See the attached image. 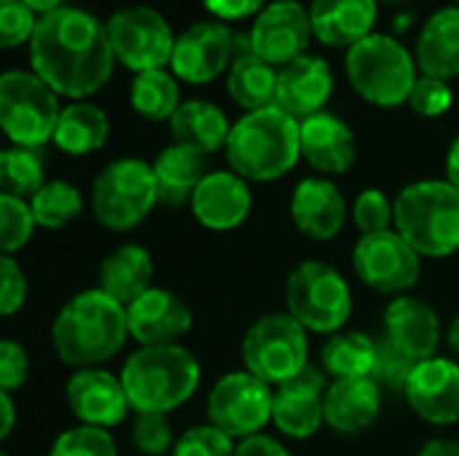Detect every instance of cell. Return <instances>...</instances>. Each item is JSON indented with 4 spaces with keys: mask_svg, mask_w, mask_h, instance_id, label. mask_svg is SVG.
<instances>
[{
    "mask_svg": "<svg viewBox=\"0 0 459 456\" xmlns=\"http://www.w3.org/2000/svg\"><path fill=\"white\" fill-rule=\"evenodd\" d=\"M32 73L56 94L86 99L97 94L113 75V46L108 24L89 11L62 5L38 19L30 40Z\"/></svg>",
    "mask_w": 459,
    "mask_h": 456,
    "instance_id": "1",
    "label": "cell"
},
{
    "mask_svg": "<svg viewBox=\"0 0 459 456\" xmlns=\"http://www.w3.org/2000/svg\"><path fill=\"white\" fill-rule=\"evenodd\" d=\"M129 339L126 306L100 288L73 296L51 323L56 357L75 368H100L113 360Z\"/></svg>",
    "mask_w": 459,
    "mask_h": 456,
    "instance_id": "2",
    "label": "cell"
},
{
    "mask_svg": "<svg viewBox=\"0 0 459 456\" xmlns=\"http://www.w3.org/2000/svg\"><path fill=\"white\" fill-rule=\"evenodd\" d=\"M301 159V121L285 110L264 108L245 113L229 134L226 161L247 183L285 177Z\"/></svg>",
    "mask_w": 459,
    "mask_h": 456,
    "instance_id": "3",
    "label": "cell"
},
{
    "mask_svg": "<svg viewBox=\"0 0 459 456\" xmlns=\"http://www.w3.org/2000/svg\"><path fill=\"white\" fill-rule=\"evenodd\" d=\"M118 376L134 414L169 417L194 398L202 382V368L180 344L140 347L126 357Z\"/></svg>",
    "mask_w": 459,
    "mask_h": 456,
    "instance_id": "4",
    "label": "cell"
},
{
    "mask_svg": "<svg viewBox=\"0 0 459 456\" xmlns=\"http://www.w3.org/2000/svg\"><path fill=\"white\" fill-rule=\"evenodd\" d=\"M422 258L459 250V188L449 180H420L395 196L393 226Z\"/></svg>",
    "mask_w": 459,
    "mask_h": 456,
    "instance_id": "5",
    "label": "cell"
},
{
    "mask_svg": "<svg viewBox=\"0 0 459 456\" xmlns=\"http://www.w3.org/2000/svg\"><path fill=\"white\" fill-rule=\"evenodd\" d=\"M347 75L352 89L377 108H398L409 102L417 86V62L393 35H368L347 48Z\"/></svg>",
    "mask_w": 459,
    "mask_h": 456,
    "instance_id": "6",
    "label": "cell"
},
{
    "mask_svg": "<svg viewBox=\"0 0 459 456\" xmlns=\"http://www.w3.org/2000/svg\"><path fill=\"white\" fill-rule=\"evenodd\" d=\"M159 204L153 164L143 159L110 161L91 185V212L108 231H134Z\"/></svg>",
    "mask_w": 459,
    "mask_h": 456,
    "instance_id": "7",
    "label": "cell"
},
{
    "mask_svg": "<svg viewBox=\"0 0 459 456\" xmlns=\"http://www.w3.org/2000/svg\"><path fill=\"white\" fill-rule=\"evenodd\" d=\"M288 314L309 333L333 336L352 314V290L339 269L323 261L299 263L285 282Z\"/></svg>",
    "mask_w": 459,
    "mask_h": 456,
    "instance_id": "8",
    "label": "cell"
},
{
    "mask_svg": "<svg viewBox=\"0 0 459 456\" xmlns=\"http://www.w3.org/2000/svg\"><path fill=\"white\" fill-rule=\"evenodd\" d=\"M307 328L288 312H272L258 317L242 339L245 371L261 382L280 387L309 366Z\"/></svg>",
    "mask_w": 459,
    "mask_h": 456,
    "instance_id": "9",
    "label": "cell"
},
{
    "mask_svg": "<svg viewBox=\"0 0 459 456\" xmlns=\"http://www.w3.org/2000/svg\"><path fill=\"white\" fill-rule=\"evenodd\" d=\"M59 94L35 73L8 70L0 78V126L13 145L43 148L54 140L62 108Z\"/></svg>",
    "mask_w": 459,
    "mask_h": 456,
    "instance_id": "10",
    "label": "cell"
},
{
    "mask_svg": "<svg viewBox=\"0 0 459 456\" xmlns=\"http://www.w3.org/2000/svg\"><path fill=\"white\" fill-rule=\"evenodd\" d=\"M274 387L250 371L226 374L207 395V425L226 433L231 441L261 435L272 422Z\"/></svg>",
    "mask_w": 459,
    "mask_h": 456,
    "instance_id": "11",
    "label": "cell"
},
{
    "mask_svg": "<svg viewBox=\"0 0 459 456\" xmlns=\"http://www.w3.org/2000/svg\"><path fill=\"white\" fill-rule=\"evenodd\" d=\"M358 280L382 296H409L422 277V255L395 231L366 234L352 250Z\"/></svg>",
    "mask_w": 459,
    "mask_h": 456,
    "instance_id": "12",
    "label": "cell"
},
{
    "mask_svg": "<svg viewBox=\"0 0 459 456\" xmlns=\"http://www.w3.org/2000/svg\"><path fill=\"white\" fill-rule=\"evenodd\" d=\"M108 38L116 62L134 70L137 75L169 65L178 40L167 19L148 5H132L116 11L108 22Z\"/></svg>",
    "mask_w": 459,
    "mask_h": 456,
    "instance_id": "13",
    "label": "cell"
},
{
    "mask_svg": "<svg viewBox=\"0 0 459 456\" xmlns=\"http://www.w3.org/2000/svg\"><path fill=\"white\" fill-rule=\"evenodd\" d=\"M312 35L309 11L299 0H277L258 13L247 40L255 56L274 67H285L304 56Z\"/></svg>",
    "mask_w": 459,
    "mask_h": 456,
    "instance_id": "14",
    "label": "cell"
},
{
    "mask_svg": "<svg viewBox=\"0 0 459 456\" xmlns=\"http://www.w3.org/2000/svg\"><path fill=\"white\" fill-rule=\"evenodd\" d=\"M239 38L223 22H196L183 30L172 51V73L186 83H210L231 67Z\"/></svg>",
    "mask_w": 459,
    "mask_h": 456,
    "instance_id": "15",
    "label": "cell"
},
{
    "mask_svg": "<svg viewBox=\"0 0 459 456\" xmlns=\"http://www.w3.org/2000/svg\"><path fill=\"white\" fill-rule=\"evenodd\" d=\"M328 374L323 366H307L301 374H296L290 382L274 387V409H272V425L293 438L307 441L320 433L325 425V390H328Z\"/></svg>",
    "mask_w": 459,
    "mask_h": 456,
    "instance_id": "16",
    "label": "cell"
},
{
    "mask_svg": "<svg viewBox=\"0 0 459 456\" xmlns=\"http://www.w3.org/2000/svg\"><path fill=\"white\" fill-rule=\"evenodd\" d=\"M65 395L73 417L89 427H102V430L118 427L132 411L121 376H113L110 371L102 368L75 371L67 379Z\"/></svg>",
    "mask_w": 459,
    "mask_h": 456,
    "instance_id": "17",
    "label": "cell"
},
{
    "mask_svg": "<svg viewBox=\"0 0 459 456\" xmlns=\"http://www.w3.org/2000/svg\"><path fill=\"white\" fill-rule=\"evenodd\" d=\"M126 323L129 339H134L140 347H169L191 331L194 314L178 293L167 288H151L126 306Z\"/></svg>",
    "mask_w": 459,
    "mask_h": 456,
    "instance_id": "18",
    "label": "cell"
},
{
    "mask_svg": "<svg viewBox=\"0 0 459 456\" xmlns=\"http://www.w3.org/2000/svg\"><path fill=\"white\" fill-rule=\"evenodd\" d=\"M406 400L420 419L436 427H449L459 422V363L449 357H430L417 363Z\"/></svg>",
    "mask_w": 459,
    "mask_h": 456,
    "instance_id": "19",
    "label": "cell"
},
{
    "mask_svg": "<svg viewBox=\"0 0 459 456\" xmlns=\"http://www.w3.org/2000/svg\"><path fill=\"white\" fill-rule=\"evenodd\" d=\"M253 210V194L245 177H239L231 169H215L210 172L194 199H191V212L194 218L210 228V231H234L239 228Z\"/></svg>",
    "mask_w": 459,
    "mask_h": 456,
    "instance_id": "20",
    "label": "cell"
},
{
    "mask_svg": "<svg viewBox=\"0 0 459 456\" xmlns=\"http://www.w3.org/2000/svg\"><path fill=\"white\" fill-rule=\"evenodd\" d=\"M350 218L347 199L328 177H304L290 196V220L293 226L315 239L328 242L336 239Z\"/></svg>",
    "mask_w": 459,
    "mask_h": 456,
    "instance_id": "21",
    "label": "cell"
},
{
    "mask_svg": "<svg viewBox=\"0 0 459 456\" xmlns=\"http://www.w3.org/2000/svg\"><path fill=\"white\" fill-rule=\"evenodd\" d=\"M441 336L444 333L436 309L417 296L393 298V304L385 309V339L414 363L436 357Z\"/></svg>",
    "mask_w": 459,
    "mask_h": 456,
    "instance_id": "22",
    "label": "cell"
},
{
    "mask_svg": "<svg viewBox=\"0 0 459 456\" xmlns=\"http://www.w3.org/2000/svg\"><path fill=\"white\" fill-rule=\"evenodd\" d=\"M331 94H333V73L325 59L304 54L296 62L280 67L277 108L293 116L296 121L323 113Z\"/></svg>",
    "mask_w": 459,
    "mask_h": 456,
    "instance_id": "23",
    "label": "cell"
},
{
    "mask_svg": "<svg viewBox=\"0 0 459 456\" xmlns=\"http://www.w3.org/2000/svg\"><path fill=\"white\" fill-rule=\"evenodd\" d=\"M301 156L320 175H344L358 159V142L339 116L323 110L301 121Z\"/></svg>",
    "mask_w": 459,
    "mask_h": 456,
    "instance_id": "24",
    "label": "cell"
},
{
    "mask_svg": "<svg viewBox=\"0 0 459 456\" xmlns=\"http://www.w3.org/2000/svg\"><path fill=\"white\" fill-rule=\"evenodd\" d=\"M323 409L336 435H358L379 419L382 390L374 379H336L325 390Z\"/></svg>",
    "mask_w": 459,
    "mask_h": 456,
    "instance_id": "25",
    "label": "cell"
},
{
    "mask_svg": "<svg viewBox=\"0 0 459 456\" xmlns=\"http://www.w3.org/2000/svg\"><path fill=\"white\" fill-rule=\"evenodd\" d=\"M315 38L333 48H352L377 24V0H312L309 8Z\"/></svg>",
    "mask_w": 459,
    "mask_h": 456,
    "instance_id": "26",
    "label": "cell"
},
{
    "mask_svg": "<svg viewBox=\"0 0 459 456\" xmlns=\"http://www.w3.org/2000/svg\"><path fill=\"white\" fill-rule=\"evenodd\" d=\"M151 280H153V258L143 245L134 242L110 250L97 271V288L124 306H129L143 293H148L153 288Z\"/></svg>",
    "mask_w": 459,
    "mask_h": 456,
    "instance_id": "27",
    "label": "cell"
},
{
    "mask_svg": "<svg viewBox=\"0 0 459 456\" xmlns=\"http://www.w3.org/2000/svg\"><path fill=\"white\" fill-rule=\"evenodd\" d=\"M156 183H159V204L161 207H183L191 204L199 183L210 175L207 153L172 142L153 161Z\"/></svg>",
    "mask_w": 459,
    "mask_h": 456,
    "instance_id": "28",
    "label": "cell"
},
{
    "mask_svg": "<svg viewBox=\"0 0 459 456\" xmlns=\"http://www.w3.org/2000/svg\"><path fill=\"white\" fill-rule=\"evenodd\" d=\"M417 67L430 78H457L459 75V5L441 8L425 24L417 40Z\"/></svg>",
    "mask_w": 459,
    "mask_h": 456,
    "instance_id": "29",
    "label": "cell"
},
{
    "mask_svg": "<svg viewBox=\"0 0 459 456\" xmlns=\"http://www.w3.org/2000/svg\"><path fill=\"white\" fill-rule=\"evenodd\" d=\"M169 134L178 145H186L210 156L221 148L226 151L231 124L218 105L204 102V99H188L169 118Z\"/></svg>",
    "mask_w": 459,
    "mask_h": 456,
    "instance_id": "30",
    "label": "cell"
},
{
    "mask_svg": "<svg viewBox=\"0 0 459 456\" xmlns=\"http://www.w3.org/2000/svg\"><path fill=\"white\" fill-rule=\"evenodd\" d=\"M277 78H280V70L264 62L261 56H255L247 40L242 54H237L229 67L226 89H229V97L239 108H245L247 113H255V110L277 105Z\"/></svg>",
    "mask_w": 459,
    "mask_h": 456,
    "instance_id": "31",
    "label": "cell"
},
{
    "mask_svg": "<svg viewBox=\"0 0 459 456\" xmlns=\"http://www.w3.org/2000/svg\"><path fill=\"white\" fill-rule=\"evenodd\" d=\"M110 134V121L102 108L94 102H73L62 108L56 132H54V145L65 151L67 156H89L105 145Z\"/></svg>",
    "mask_w": 459,
    "mask_h": 456,
    "instance_id": "32",
    "label": "cell"
},
{
    "mask_svg": "<svg viewBox=\"0 0 459 456\" xmlns=\"http://www.w3.org/2000/svg\"><path fill=\"white\" fill-rule=\"evenodd\" d=\"M377 341L360 331H339L323 347V371L328 379H371Z\"/></svg>",
    "mask_w": 459,
    "mask_h": 456,
    "instance_id": "33",
    "label": "cell"
},
{
    "mask_svg": "<svg viewBox=\"0 0 459 456\" xmlns=\"http://www.w3.org/2000/svg\"><path fill=\"white\" fill-rule=\"evenodd\" d=\"M129 99H132V108L148 121H169L183 105L175 73H167L164 67L134 75Z\"/></svg>",
    "mask_w": 459,
    "mask_h": 456,
    "instance_id": "34",
    "label": "cell"
},
{
    "mask_svg": "<svg viewBox=\"0 0 459 456\" xmlns=\"http://www.w3.org/2000/svg\"><path fill=\"white\" fill-rule=\"evenodd\" d=\"M46 153L43 148L11 145L0 153V188L3 194L32 199L46 185Z\"/></svg>",
    "mask_w": 459,
    "mask_h": 456,
    "instance_id": "35",
    "label": "cell"
},
{
    "mask_svg": "<svg viewBox=\"0 0 459 456\" xmlns=\"http://www.w3.org/2000/svg\"><path fill=\"white\" fill-rule=\"evenodd\" d=\"M35 223L48 231H59L70 226L83 212V196L73 183L48 180L32 199H30Z\"/></svg>",
    "mask_w": 459,
    "mask_h": 456,
    "instance_id": "36",
    "label": "cell"
},
{
    "mask_svg": "<svg viewBox=\"0 0 459 456\" xmlns=\"http://www.w3.org/2000/svg\"><path fill=\"white\" fill-rule=\"evenodd\" d=\"M38 223L27 199L3 194L0 196V247L3 255H13L32 239Z\"/></svg>",
    "mask_w": 459,
    "mask_h": 456,
    "instance_id": "37",
    "label": "cell"
},
{
    "mask_svg": "<svg viewBox=\"0 0 459 456\" xmlns=\"http://www.w3.org/2000/svg\"><path fill=\"white\" fill-rule=\"evenodd\" d=\"M48 456H118V446L108 430L78 425L56 435Z\"/></svg>",
    "mask_w": 459,
    "mask_h": 456,
    "instance_id": "38",
    "label": "cell"
},
{
    "mask_svg": "<svg viewBox=\"0 0 459 456\" xmlns=\"http://www.w3.org/2000/svg\"><path fill=\"white\" fill-rule=\"evenodd\" d=\"M414 368L417 363L409 360L403 352H398L387 339L377 341V363H374L371 379L379 384L382 392H406Z\"/></svg>",
    "mask_w": 459,
    "mask_h": 456,
    "instance_id": "39",
    "label": "cell"
},
{
    "mask_svg": "<svg viewBox=\"0 0 459 456\" xmlns=\"http://www.w3.org/2000/svg\"><path fill=\"white\" fill-rule=\"evenodd\" d=\"M352 220L360 228V237L387 231L395 226V202H390L379 188H366L352 204Z\"/></svg>",
    "mask_w": 459,
    "mask_h": 456,
    "instance_id": "40",
    "label": "cell"
},
{
    "mask_svg": "<svg viewBox=\"0 0 459 456\" xmlns=\"http://www.w3.org/2000/svg\"><path fill=\"white\" fill-rule=\"evenodd\" d=\"M132 443L140 454L167 456L175 449L178 438L172 435V425L167 414H134Z\"/></svg>",
    "mask_w": 459,
    "mask_h": 456,
    "instance_id": "41",
    "label": "cell"
},
{
    "mask_svg": "<svg viewBox=\"0 0 459 456\" xmlns=\"http://www.w3.org/2000/svg\"><path fill=\"white\" fill-rule=\"evenodd\" d=\"M237 443L212 425H196L186 430L169 456H234Z\"/></svg>",
    "mask_w": 459,
    "mask_h": 456,
    "instance_id": "42",
    "label": "cell"
},
{
    "mask_svg": "<svg viewBox=\"0 0 459 456\" xmlns=\"http://www.w3.org/2000/svg\"><path fill=\"white\" fill-rule=\"evenodd\" d=\"M38 19L30 5L22 0H0V46L13 48L30 43L35 35Z\"/></svg>",
    "mask_w": 459,
    "mask_h": 456,
    "instance_id": "43",
    "label": "cell"
},
{
    "mask_svg": "<svg viewBox=\"0 0 459 456\" xmlns=\"http://www.w3.org/2000/svg\"><path fill=\"white\" fill-rule=\"evenodd\" d=\"M455 102V91L449 86V81H441V78H430V75H422L409 97V105L414 113L425 116V118H438L444 116Z\"/></svg>",
    "mask_w": 459,
    "mask_h": 456,
    "instance_id": "44",
    "label": "cell"
},
{
    "mask_svg": "<svg viewBox=\"0 0 459 456\" xmlns=\"http://www.w3.org/2000/svg\"><path fill=\"white\" fill-rule=\"evenodd\" d=\"M27 301V274L13 255L0 258V314L13 317Z\"/></svg>",
    "mask_w": 459,
    "mask_h": 456,
    "instance_id": "45",
    "label": "cell"
},
{
    "mask_svg": "<svg viewBox=\"0 0 459 456\" xmlns=\"http://www.w3.org/2000/svg\"><path fill=\"white\" fill-rule=\"evenodd\" d=\"M27 376H30L27 349L13 339H3L0 341V392L22 390Z\"/></svg>",
    "mask_w": 459,
    "mask_h": 456,
    "instance_id": "46",
    "label": "cell"
},
{
    "mask_svg": "<svg viewBox=\"0 0 459 456\" xmlns=\"http://www.w3.org/2000/svg\"><path fill=\"white\" fill-rule=\"evenodd\" d=\"M266 0H204L207 11L215 13L223 22H234V19H245L250 13H261Z\"/></svg>",
    "mask_w": 459,
    "mask_h": 456,
    "instance_id": "47",
    "label": "cell"
},
{
    "mask_svg": "<svg viewBox=\"0 0 459 456\" xmlns=\"http://www.w3.org/2000/svg\"><path fill=\"white\" fill-rule=\"evenodd\" d=\"M234 456H290V452L272 435H253L237 443V454Z\"/></svg>",
    "mask_w": 459,
    "mask_h": 456,
    "instance_id": "48",
    "label": "cell"
},
{
    "mask_svg": "<svg viewBox=\"0 0 459 456\" xmlns=\"http://www.w3.org/2000/svg\"><path fill=\"white\" fill-rule=\"evenodd\" d=\"M420 456H459V443L452 438H433L422 446Z\"/></svg>",
    "mask_w": 459,
    "mask_h": 456,
    "instance_id": "49",
    "label": "cell"
},
{
    "mask_svg": "<svg viewBox=\"0 0 459 456\" xmlns=\"http://www.w3.org/2000/svg\"><path fill=\"white\" fill-rule=\"evenodd\" d=\"M13 392H0V414H3V427H0V438H8L16 422V406H13Z\"/></svg>",
    "mask_w": 459,
    "mask_h": 456,
    "instance_id": "50",
    "label": "cell"
},
{
    "mask_svg": "<svg viewBox=\"0 0 459 456\" xmlns=\"http://www.w3.org/2000/svg\"><path fill=\"white\" fill-rule=\"evenodd\" d=\"M446 180L459 188V134L452 140L449 153H446Z\"/></svg>",
    "mask_w": 459,
    "mask_h": 456,
    "instance_id": "51",
    "label": "cell"
},
{
    "mask_svg": "<svg viewBox=\"0 0 459 456\" xmlns=\"http://www.w3.org/2000/svg\"><path fill=\"white\" fill-rule=\"evenodd\" d=\"M22 3H24V5H30L35 13H43V16H46V13H51V11H56V8H62V5H59L62 0H22Z\"/></svg>",
    "mask_w": 459,
    "mask_h": 456,
    "instance_id": "52",
    "label": "cell"
},
{
    "mask_svg": "<svg viewBox=\"0 0 459 456\" xmlns=\"http://www.w3.org/2000/svg\"><path fill=\"white\" fill-rule=\"evenodd\" d=\"M446 341H449V347H452V352L459 357V314L452 320V325H449V333H446Z\"/></svg>",
    "mask_w": 459,
    "mask_h": 456,
    "instance_id": "53",
    "label": "cell"
},
{
    "mask_svg": "<svg viewBox=\"0 0 459 456\" xmlns=\"http://www.w3.org/2000/svg\"><path fill=\"white\" fill-rule=\"evenodd\" d=\"M387 3H403V0H387Z\"/></svg>",
    "mask_w": 459,
    "mask_h": 456,
    "instance_id": "54",
    "label": "cell"
},
{
    "mask_svg": "<svg viewBox=\"0 0 459 456\" xmlns=\"http://www.w3.org/2000/svg\"><path fill=\"white\" fill-rule=\"evenodd\" d=\"M0 456H8V454H0Z\"/></svg>",
    "mask_w": 459,
    "mask_h": 456,
    "instance_id": "55",
    "label": "cell"
}]
</instances>
